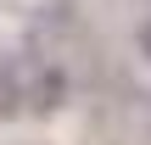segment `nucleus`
Listing matches in <instances>:
<instances>
[{"instance_id": "f257e3e1", "label": "nucleus", "mask_w": 151, "mask_h": 145, "mask_svg": "<svg viewBox=\"0 0 151 145\" xmlns=\"http://www.w3.org/2000/svg\"><path fill=\"white\" fill-rule=\"evenodd\" d=\"M140 39H146V50H151V28H146V34H140Z\"/></svg>"}]
</instances>
